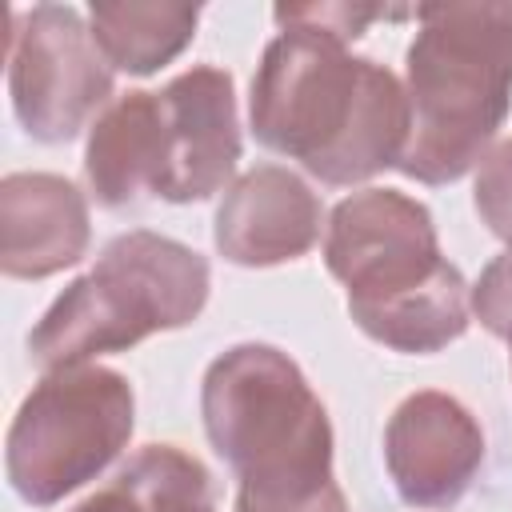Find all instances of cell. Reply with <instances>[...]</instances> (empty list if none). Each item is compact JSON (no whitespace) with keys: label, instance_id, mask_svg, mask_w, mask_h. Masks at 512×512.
<instances>
[{"label":"cell","instance_id":"6da1fadb","mask_svg":"<svg viewBox=\"0 0 512 512\" xmlns=\"http://www.w3.org/2000/svg\"><path fill=\"white\" fill-rule=\"evenodd\" d=\"M248 120L264 148L300 160L332 188L400 168L412 132L404 84L316 28H280L264 48Z\"/></svg>","mask_w":512,"mask_h":512},{"label":"cell","instance_id":"7a4b0ae2","mask_svg":"<svg viewBox=\"0 0 512 512\" xmlns=\"http://www.w3.org/2000/svg\"><path fill=\"white\" fill-rule=\"evenodd\" d=\"M324 264L356 328L384 348L440 352L468 328V284L444 260L432 212L396 188H364L332 208Z\"/></svg>","mask_w":512,"mask_h":512},{"label":"cell","instance_id":"3957f363","mask_svg":"<svg viewBox=\"0 0 512 512\" xmlns=\"http://www.w3.org/2000/svg\"><path fill=\"white\" fill-rule=\"evenodd\" d=\"M204 432L236 476V512H304L332 480V424L296 368L272 344H236L200 384Z\"/></svg>","mask_w":512,"mask_h":512},{"label":"cell","instance_id":"277c9868","mask_svg":"<svg viewBox=\"0 0 512 512\" xmlns=\"http://www.w3.org/2000/svg\"><path fill=\"white\" fill-rule=\"evenodd\" d=\"M236 160L232 76L196 64L160 92H124L100 112L84 148V180L104 208H132L148 196L192 204L220 192Z\"/></svg>","mask_w":512,"mask_h":512},{"label":"cell","instance_id":"5b68a950","mask_svg":"<svg viewBox=\"0 0 512 512\" xmlns=\"http://www.w3.org/2000/svg\"><path fill=\"white\" fill-rule=\"evenodd\" d=\"M408 44L412 132L400 172L452 184L488 156L512 108V4H424Z\"/></svg>","mask_w":512,"mask_h":512},{"label":"cell","instance_id":"8992f818","mask_svg":"<svg viewBox=\"0 0 512 512\" xmlns=\"http://www.w3.org/2000/svg\"><path fill=\"white\" fill-rule=\"evenodd\" d=\"M208 260L160 232L116 236L92 272L72 280L28 332V356L44 372L92 364L152 332L192 324L208 304Z\"/></svg>","mask_w":512,"mask_h":512},{"label":"cell","instance_id":"52a82bcc","mask_svg":"<svg viewBox=\"0 0 512 512\" xmlns=\"http://www.w3.org/2000/svg\"><path fill=\"white\" fill-rule=\"evenodd\" d=\"M132 416L136 396L120 372L100 364L44 372L8 428L4 468L12 492L36 508L60 504L128 448Z\"/></svg>","mask_w":512,"mask_h":512},{"label":"cell","instance_id":"ba28073f","mask_svg":"<svg viewBox=\"0 0 512 512\" xmlns=\"http://www.w3.org/2000/svg\"><path fill=\"white\" fill-rule=\"evenodd\" d=\"M8 92L20 128L40 144H68L112 104V64L92 24L68 4H36L12 16Z\"/></svg>","mask_w":512,"mask_h":512},{"label":"cell","instance_id":"9c48e42d","mask_svg":"<svg viewBox=\"0 0 512 512\" xmlns=\"http://www.w3.org/2000/svg\"><path fill=\"white\" fill-rule=\"evenodd\" d=\"M484 460L476 416L448 392L408 396L384 428V464L404 504L452 508Z\"/></svg>","mask_w":512,"mask_h":512},{"label":"cell","instance_id":"30bf717a","mask_svg":"<svg viewBox=\"0 0 512 512\" xmlns=\"http://www.w3.org/2000/svg\"><path fill=\"white\" fill-rule=\"evenodd\" d=\"M324 224L320 196L288 168L260 164L244 172L216 208V252L240 268H272L300 260Z\"/></svg>","mask_w":512,"mask_h":512},{"label":"cell","instance_id":"8fae6325","mask_svg":"<svg viewBox=\"0 0 512 512\" xmlns=\"http://www.w3.org/2000/svg\"><path fill=\"white\" fill-rule=\"evenodd\" d=\"M92 240L84 192L56 172H8L0 180V268L12 280H44L84 260Z\"/></svg>","mask_w":512,"mask_h":512},{"label":"cell","instance_id":"7c38bea8","mask_svg":"<svg viewBox=\"0 0 512 512\" xmlns=\"http://www.w3.org/2000/svg\"><path fill=\"white\" fill-rule=\"evenodd\" d=\"M72 512H216V496L196 456L176 444H148Z\"/></svg>","mask_w":512,"mask_h":512},{"label":"cell","instance_id":"4fadbf2b","mask_svg":"<svg viewBox=\"0 0 512 512\" xmlns=\"http://www.w3.org/2000/svg\"><path fill=\"white\" fill-rule=\"evenodd\" d=\"M192 4H92L88 24L104 60L128 76H148L176 60L196 36Z\"/></svg>","mask_w":512,"mask_h":512},{"label":"cell","instance_id":"5bb4252c","mask_svg":"<svg viewBox=\"0 0 512 512\" xmlns=\"http://www.w3.org/2000/svg\"><path fill=\"white\" fill-rule=\"evenodd\" d=\"M476 212L512 252V140L496 144L476 172Z\"/></svg>","mask_w":512,"mask_h":512},{"label":"cell","instance_id":"9a60e30c","mask_svg":"<svg viewBox=\"0 0 512 512\" xmlns=\"http://www.w3.org/2000/svg\"><path fill=\"white\" fill-rule=\"evenodd\" d=\"M280 28H316L336 40H356L372 20L388 16L384 8H360V4H280L276 12Z\"/></svg>","mask_w":512,"mask_h":512},{"label":"cell","instance_id":"2e32d148","mask_svg":"<svg viewBox=\"0 0 512 512\" xmlns=\"http://www.w3.org/2000/svg\"><path fill=\"white\" fill-rule=\"evenodd\" d=\"M472 316L512 348V252L496 256L468 292Z\"/></svg>","mask_w":512,"mask_h":512},{"label":"cell","instance_id":"e0dca14e","mask_svg":"<svg viewBox=\"0 0 512 512\" xmlns=\"http://www.w3.org/2000/svg\"><path fill=\"white\" fill-rule=\"evenodd\" d=\"M304 512H348V504H344V492H340V484L332 488V492H324L312 508H304Z\"/></svg>","mask_w":512,"mask_h":512}]
</instances>
